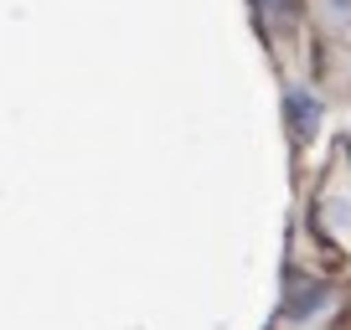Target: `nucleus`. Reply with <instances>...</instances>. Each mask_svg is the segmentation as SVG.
I'll return each mask as SVG.
<instances>
[{"label":"nucleus","mask_w":351,"mask_h":330,"mask_svg":"<svg viewBox=\"0 0 351 330\" xmlns=\"http://www.w3.org/2000/svg\"><path fill=\"white\" fill-rule=\"evenodd\" d=\"M285 114H289L295 140H310V134L320 129V99H315L310 88H289V93H285Z\"/></svg>","instance_id":"nucleus-1"},{"label":"nucleus","mask_w":351,"mask_h":330,"mask_svg":"<svg viewBox=\"0 0 351 330\" xmlns=\"http://www.w3.org/2000/svg\"><path fill=\"white\" fill-rule=\"evenodd\" d=\"M320 305H326V289H320L315 279H305V284H295V294H289L285 315H289V320H305L310 309H320Z\"/></svg>","instance_id":"nucleus-2"},{"label":"nucleus","mask_w":351,"mask_h":330,"mask_svg":"<svg viewBox=\"0 0 351 330\" xmlns=\"http://www.w3.org/2000/svg\"><path fill=\"white\" fill-rule=\"evenodd\" d=\"M326 5H330L336 16H341V21H351V0H326Z\"/></svg>","instance_id":"nucleus-3"}]
</instances>
